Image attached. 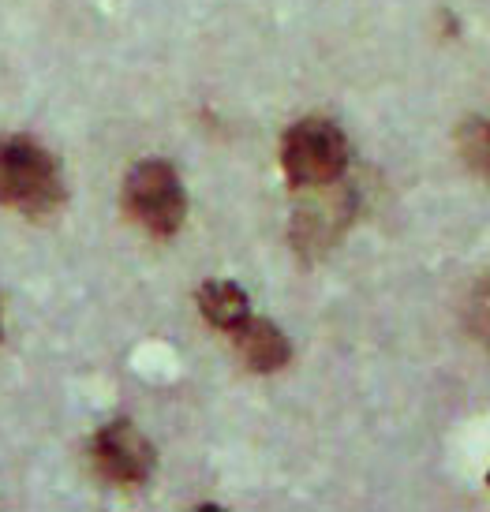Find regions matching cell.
I'll use <instances>...</instances> for the list:
<instances>
[{
	"mask_svg": "<svg viewBox=\"0 0 490 512\" xmlns=\"http://www.w3.org/2000/svg\"><path fill=\"white\" fill-rule=\"evenodd\" d=\"M64 176L57 157L27 135L0 139V202L27 217H45L64 206Z\"/></svg>",
	"mask_w": 490,
	"mask_h": 512,
	"instance_id": "obj_1",
	"label": "cell"
},
{
	"mask_svg": "<svg viewBox=\"0 0 490 512\" xmlns=\"http://www.w3.org/2000/svg\"><path fill=\"white\" fill-rule=\"evenodd\" d=\"M281 165L289 184L296 187H326L341 180L348 165V139L333 120L307 116L292 124L281 139Z\"/></svg>",
	"mask_w": 490,
	"mask_h": 512,
	"instance_id": "obj_2",
	"label": "cell"
},
{
	"mask_svg": "<svg viewBox=\"0 0 490 512\" xmlns=\"http://www.w3.org/2000/svg\"><path fill=\"white\" fill-rule=\"evenodd\" d=\"M124 210L150 236H173L188 217V195L169 161H139L124 180Z\"/></svg>",
	"mask_w": 490,
	"mask_h": 512,
	"instance_id": "obj_3",
	"label": "cell"
},
{
	"mask_svg": "<svg viewBox=\"0 0 490 512\" xmlns=\"http://www.w3.org/2000/svg\"><path fill=\"white\" fill-rule=\"evenodd\" d=\"M90 460H94L101 479H109L116 486H139L154 475V445L124 419L94 434Z\"/></svg>",
	"mask_w": 490,
	"mask_h": 512,
	"instance_id": "obj_4",
	"label": "cell"
},
{
	"mask_svg": "<svg viewBox=\"0 0 490 512\" xmlns=\"http://www.w3.org/2000/svg\"><path fill=\"white\" fill-rule=\"evenodd\" d=\"M232 333V344H236V352L244 359L251 370H259V374H270V370H281L289 363V341H285V333L274 326V322H266V318H251L247 314L244 322Z\"/></svg>",
	"mask_w": 490,
	"mask_h": 512,
	"instance_id": "obj_5",
	"label": "cell"
},
{
	"mask_svg": "<svg viewBox=\"0 0 490 512\" xmlns=\"http://www.w3.org/2000/svg\"><path fill=\"white\" fill-rule=\"evenodd\" d=\"M199 311L214 329H236L251 314V299L236 281H210L199 288Z\"/></svg>",
	"mask_w": 490,
	"mask_h": 512,
	"instance_id": "obj_6",
	"label": "cell"
},
{
	"mask_svg": "<svg viewBox=\"0 0 490 512\" xmlns=\"http://www.w3.org/2000/svg\"><path fill=\"white\" fill-rule=\"evenodd\" d=\"M457 146H461V157L468 169L490 176V116H479V120L461 124Z\"/></svg>",
	"mask_w": 490,
	"mask_h": 512,
	"instance_id": "obj_7",
	"label": "cell"
},
{
	"mask_svg": "<svg viewBox=\"0 0 490 512\" xmlns=\"http://www.w3.org/2000/svg\"><path fill=\"white\" fill-rule=\"evenodd\" d=\"M468 329H472V337H476L483 348L490 352V277H483L476 288H472V296H468Z\"/></svg>",
	"mask_w": 490,
	"mask_h": 512,
	"instance_id": "obj_8",
	"label": "cell"
},
{
	"mask_svg": "<svg viewBox=\"0 0 490 512\" xmlns=\"http://www.w3.org/2000/svg\"><path fill=\"white\" fill-rule=\"evenodd\" d=\"M0 337H4V326H0Z\"/></svg>",
	"mask_w": 490,
	"mask_h": 512,
	"instance_id": "obj_9",
	"label": "cell"
},
{
	"mask_svg": "<svg viewBox=\"0 0 490 512\" xmlns=\"http://www.w3.org/2000/svg\"><path fill=\"white\" fill-rule=\"evenodd\" d=\"M487 483H490V471H487Z\"/></svg>",
	"mask_w": 490,
	"mask_h": 512,
	"instance_id": "obj_10",
	"label": "cell"
}]
</instances>
